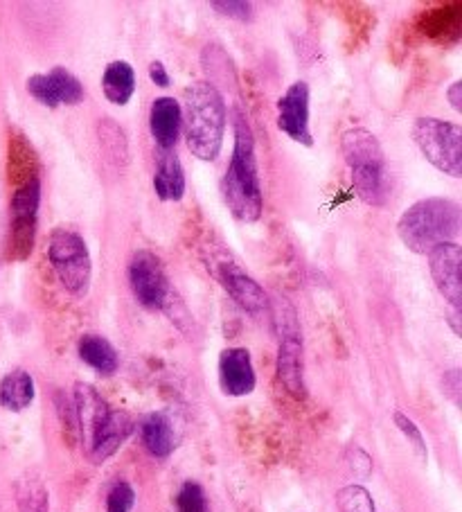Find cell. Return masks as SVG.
I'll return each instance as SVG.
<instances>
[{"mask_svg": "<svg viewBox=\"0 0 462 512\" xmlns=\"http://www.w3.org/2000/svg\"><path fill=\"white\" fill-rule=\"evenodd\" d=\"M48 255L61 285H64L73 296H84L88 287H91L93 276L91 253L86 249L84 237L70 231V228H57V231L50 235Z\"/></svg>", "mask_w": 462, "mask_h": 512, "instance_id": "5", "label": "cell"}, {"mask_svg": "<svg viewBox=\"0 0 462 512\" xmlns=\"http://www.w3.org/2000/svg\"><path fill=\"white\" fill-rule=\"evenodd\" d=\"M460 88H462V84L460 82H456L453 84L451 88H449V100H451V107L456 109V111H460L462 107H460Z\"/></svg>", "mask_w": 462, "mask_h": 512, "instance_id": "31", "label": "cell"}, {"mask_svg": "<svg viewBox=\"0 0 462 512\" xmlns=\"http://www.w3.org/2000/svg\"><path fill=\"white\" fill-rule=\"evenodd\" d=\"M136 503V492H133L127 481L115 483L106 497V512H131Z\"/></svg>", "mask_w": 462, "mask_h": 512, "instance_id": "26", "label": "cell"}, {"mask_svg": "<svg viewBox=\"0 0 462 512\" xmlns=\"http://www.w3.org/2000/svg\"><path fill=\"white\" fill-rule=\"evenodd\" d=\"M111 413L113 409H109V404L104 402V397L97 393L93 386H75V425L79 431V438H82L86 456L93 452L97 440L104 434V429L109 427Z\"/></svg>", "mask_w": 462, "mask_h": 512, "instance_id": "9", "label": "cell"}, {"mask_svg": "<svg viewBox=\"0 0 462 512\" xmlns=\"http://www.w3.org/2000/svg\"><path fill=\"white\" fill-rule=\"evenodd\" d=\"M154 190L158 199L163 201H181L185 194V174L183 165L176 154L163 152L158 161V170L154 174Z\"/></svg>", "mask_w": 462, "mask_h": 512, "instance_id": "18", "label": "cell"}, {"mask_svg": "<svg viewBox=\"0 0 462 512\" xmlns=\"http://www.w3.org/2000/svg\"><path fill=\"white\" fill-rule=\"evenodd\" d=\"M219 278L224 282L228 294L237 300V305L242 307V310H246L248 314H260L266 310L269 300H266L264 289L257 285L248 273L239 269L237 264L233 262L221 264Z\"/></svg>", "mask_w": 462, "mask_h": 512, "instance_id": "15", "label": "cell"}, {"mask_svg": "<svg viewBox=\"0 0 462 512\" xmlns=\"http://www.w3.org/2000/svg\"><path fill=\"white\" fill-rule=\"evenodd\" d=\"M181 125H185V138L192 154L201 161H215L226 131V102L215 86L194 84L185 88Z\"/></svg>", "mask_w": 462, "mask_h": 512, "instance_id": "2", "label": "cell"}, {"mask_svg": "<svg viewBox=\"0 0 462 512\" xmlns=\"http://www.w3.org/2000/svg\"><path fill=\"white\" fill-rule=\"evenodd\" d=\"M41 203V181L37 176L25 181L12 199V233H10V258H30L34 237H37V215Z\"/></svg>", "mask_w": 462, "mask_h": 512, "instance_id": "8", "label": "cell"}, {"mask_svg": "<svg viewBox=\"0 0 462 512\" xmlns=\"http://www.w3.org/2000/svg\"><path fill=\"white\" fill-rule=\"evenodd\" d=\"M431 276L440 294L449 300L453 310L460 307V246L456 242H447L435 246L429 253Z\"/></svg>", "mask_w": 462, "mask_h": 512, "instance_id": "14", "label": "cell"}, {"mask_svg": "<svg viewBox=\"0 0 462 512\" xmlns=\"http://www.w3.org/2000/svg\"><path fill=\"white\" fill-rule=\"evenodd\" d=\"M413 140L426 156L444 174H462V129L453 122L438 118H420L413 125Z\"/></svg>", "mask_w": 462, "mask_h": 512, "instance_id": "6", "label": "cell"}, {"mask_svg": "<svg viewBox=\"0 0 462 512\" xmlns=\"http://www.w3.org/2000/svg\"><path fill=\"white\" fill-rule=\"evenodd\" d=\"M151 136L156 138L163 152H172L181 131V107L174 97H158L149 113Z\"/></svg>", "mask_w": 462, "mask_h": 512, "instance_id": "16", "label": "cell"}, {"mask_svg": "<svg viewBox=\"0 0 462 512\" xmlns=\"http://www.w3.org/2000/svg\"><path fill=\"white\" fill-rule=\"evenodd\" d=\"M219 384L230 397H244L253 393L255 370L251 352L246 348H228L219 357Z\"/></svg>", "mask_w": 462, "mask_h": 512, "instance_id": "13", "label": "cell"}, {"mask_svg": "<svg viewBox=\"0 0 462 512\" xmlns=\"http://www.w3.org/2000/svg\"><path fill=\"white\" fill-rule=\"evenodd\" d=\"M397 233L413 253H431L435 246L456 242L460 233V206L451 199L417 201L399 219Z\"/></svg>", "mask_w": 462, "mask_h": 512, "instance_id": "3", "label": "cell"}, {"mask_svg": "<svg viewBox=\"0 0 462 512\" xmlns=\"http://www.w3.org/2000/svg\"><path fill=\"white\" fill-rule=\"evenodd\" d=\"M142 434V445H145L147 452L156 458H167L176 447V436L172 422L167 420L165 413H151L145 420H142L140 427Z\"/></svg>", "mask_w": 462, "mask_h": 512, "instance_id": "17", "label": "cell"}, {"mask_svg": "<svg viewBox=\"0 0 462 512\" xmlns=\"http://www.w3.org/2000/svg\"><path fill=\"white\" fill-rule=\"evenodd\" d=\"M129 282L136 298L149 310H161L165 305L167 291V276L163 271L161 260L149 251H138L129 262Z\"/></svg>", "mask_w": 462, "mask_h": 512, "instance_id": "10", "label": "cell"}, {"mask_svg": "<svg viewBox=\"0 0 462 512\" xmlns=\"http://www.w3.org/2000/svg\"><path fill=\"white\" fill-rule=\"evenodd\" d=\"M102 88L106 100L115 107H124L131 100V95L136 93V75L127 61H113L106 66L102 75Z\"/></svg>", "mask_w": 462, "mask_h": 512, "instance_id": "19", "label": "cell"}, {"mask_svg": "<svg viewBox=\"0 0 462 512\" xmlns=\"http://www.w3.org/2000/svg\"><path fill=\"white\" fill-rule=\"evenodd\" d=\"M28 91L46 107L55 109L59 104H79L84 100V88L79 79L66 68H52L48 75H32Z\"/></svg>", "mask_w": 462, "mask_h": 512, "instance_id": "12", "label": "cell"}, {"mask_svg": "<svg viewBox=\"0 0 462 512\" xmlns=\"http://www.w3.org/2000/svg\"><path fill=\"white\" fill-rule=\"evenodd\" d=\"M34 400V379L25 370H12L10 375L0 382V406L7 411H23L28 409Z\"/></svg>", "mask_w": 462, "mask_h": 512, "instance_id": "22", "label": "cell"}, {"mask_svg": "<svg viewBox=\"0 0 462 512\" xmlns=\"http://www.w3.org/2000/svg\"><path fill=\"white\" fill-rule=\"evenodd\" d=\"M79 359L102 375H113L118 370V352L100 334H84L79 339Z\"/></svg>", "mask_w": 462, "mask_h": 512, "instance_id": "20", "label": "cell"}, {"mask_svg": "<svg viewBox=\"0 0 462 512\" xmlns=\"http://www.w3.org/2000/svg\"><path fill=\"white\" fill-rule=\"evenodd\" d=\"M149 77H151V82H154L156 86H170V75H167V70H165V66L161 64V61H151V66H149Z\"/></svg>", "mask_w": 462, "mask_h": 512, "instance_id": "29", "label": "cell"}, {"mask_svg": "<svg viewBox=\"0 0 462 512\" xmlns=\"http://www.w3.org/2000/svg\"><path fill=\"white\" fill-rule=\"evenodd\" d=\"M395 425H397V429L402 431V434L411 440L413 443V447H415V452H417V456L422 458V461H426V456H429V452H426V443H424V436H422V431L417 429V425L415 422L408 418V416H404L402 411H395Z\"/></svg>", "mask_w": 462, "mask_h": 512, "instance_id": "27", "label": "cell"}, {"mask_svg": "<svg viewBox=\"0 0 462 512\" xmlns=\"http://www.w3.org/2000/svg\"><path fill=\"white\" fill-rule=\"evenodd\" d=\"M176 508L179 512H210L206 492L197 481H185L176 494Z\"/></svg>", "mask_w": 462, "mask_h": 512, "instance_id": "25", "label": "cell"}, {"mask_svg": "<svg viewBox=\"0 0 462 512\" xmlns=\"http://www.w3.org/2000/svg\"><path fill=\"white\" fill-rule=\"evenodd\" d=\"M444 388L453 397V402H460V373L458 370H451V373L444 377Z\"/></svg>", "mask_w": 462, "mask_h": 512, "instance_id": "30", "label": "cell"}, {"mask_svg": "<svg viewBox=\"0 0 462 512\" xmlns=\"http://www.w3.org/2000/svg\"><path fill=\"white\" fill-rule=\"evenodd\" d=\"M224 199L239 222H257L262 215V185L257 174L255 140L242 111H235V149L224 176Z\"/></svg>", "mask_w": 462, "mask_h": 512, "instance_id": "1", "label": "cell"}, {"mask_svg": "<svg viewBox=\"0 0 462 512\" xmlns=\"http://www.w3.org/2000/svg\"><path fill=\"white\" fill-rule=\"evenodd\" d=\"M341 147L359 197L368 206H384L388 199V170L377 136L368 129H350L343 134Z\"/></svg>", "mask_w": 462, "mask_h": 512, "instance_id": "4", "label": "cell"}, {"mask_svg": "<svg viewBox=\"0 0 462 512\" xmlns=\"http://www.w3.org/2000/svg\"><path fill=\"white\" fill-rule=\"evenodd\" d=\"M21 512H50L48 490L37 479H25L19 492Z\"/></svg>", "mask_w": 462, "mask_h": 512, "instance_id": "23", "label": "cell"}, {"mask_svg": "<svg viewBox=\"0 0 462 512\" xmlns=\"http://www.w3.org/2000/svg\"><path fill=\"white\" fill-rule=\"evenodd\" d=\"M278 127L291 140L312 147L309 131V86L307 82H293L289 91L278 100Z\"/></svg>", "mask_w": 462, "mask_h": 512, "instance_id": "11", "label": "cell"}, {"mask_svg": "<svg viewBox=\"0 0 462 512\" xmlns=\"http://www.w3.org/2000/svg\"><path fill=\"white\" fill-rule=\"evenodd\" d=\"M336 503H339L341 512H375V501H372L370 492L361 485H348L339 494H336Z\"/></svg>", "mask_w": 462, "mask_h": 512, "instance_id": "24", "label": "cell"}, {"mask_svg": "<svg viewBox=\"0 0 462 512\" xmlns=\"http://www.w3.org/2000/svg\"><path fill=\"white\" fill-rule=\"evenodd\" d=\"M275 330L280 337V352H278V375L287 391L296 397L305 395V377H302V339H300V325L296 319V312L280 298L275 303Z\"/></svg>", "mask_w": 462, "mask_h": 512, "instance_id": "7", "label": "cell"}, {"mask_svg": "<svg viewBox=\"0 0 462 512\" xmlns=\"http://www.w3.org/2000/svg\"><path fill=\"white\" fill-rule=\"evenodd\" d=\"M131 431H133V422L129 418V413L113 411L109 427H106V431L100 438V443L95 445L91 456H88V461L95 465H102L104 461H109V458L122 447L124 440L129 438Z\"/></svg>", "mask_w": 462, "mask_h": 512, "instance_id": "21", "label": "cell"}, {"mask_svg": "<svg viewBox=\"0 0 462 512\" xmlns=\"http://www.w3.org/2000/svg\"><path fill=\"white\" fill-rule=\"evenodd\" d=\"M212 7L224 16H230V19H239V21H251L253 16V7L248 3H212Z\"/></svg>", "mask_w": 462, "mask_h": 512, "instance_id": "28", "label": "cell"}]
</instances>
